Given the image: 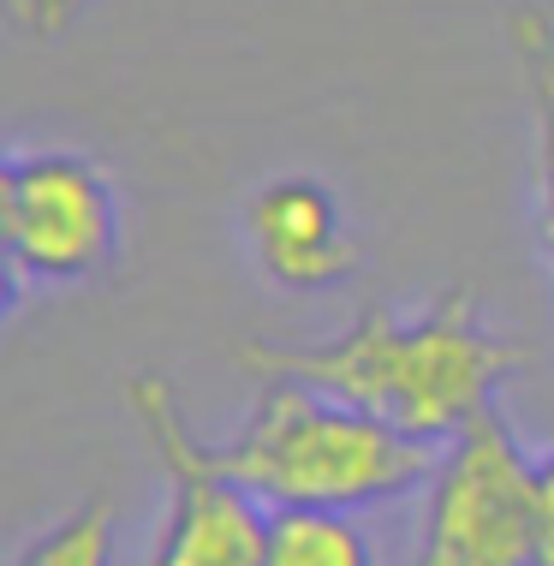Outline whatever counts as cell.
I'll list each match as a JSON object with an SVG mask.
<instances>
[{
    "label": "cell",
    "mask_w": 554,
    "mask_h": 566,
    "mask_svg": "<svg viewBox=\"0 0 554 566\" xmlns=\"http://www.w3.org/2000/svg\"><path fill=\"white\" fill-rule=\"evenodd\" d=\"M269 566H376L346 507H269Z\"/></svg>",
    "instance_id": "cell-8"
},
{
    "label": "cell",
    "mask_w": 554,
    "mask_h": 566,
    "mask_svg": "<svg viewBox=\"0 0 554 566\" xmlns=\"http://www.w3.org/2000/svg\"><path fill=\"white\" fill-rule=\"evenodd\" d=\"M19 566H114V507L90 501L19 555Z\"/></svg>",
    "instance_id": "cell-9"
},
{
    "label": "cell",
    "mask_w": 554,
    "mask_h": 566,
    "mask_svg": "<svg viewBox=\"0 0 554 566\" xmlns=\"http://www.w3.org/2000/svg\"><path fill=\"white\" fill-rule=\"evenodd\" d=\"M411 566H543L536 459L495 411L441 441L424 483V537Z\"/></svg>",
    "instance_id": "cell-3"
},
{
    "label": "cell",
    "mask_w": 554,
    "mask_h": 566,
    "mask_svg": "<svg viewBox=\"0 0 554 566\" xmlns=\"http://www.w3.org/2000/svg\"><path fill=\"white\" fill-rule=\"evenodd\" d=\"M244 364L257 376H299L311 388L334 394V400L441 448L483 411H495L501 381L513 376V346L453 286V293L429 298L411 316L376 304L334 340L311 346L251 340Z\"/></svg>",
    "instance_id": "cell-1"
},
{
    "label": "cell",
    "mask_w": 554,
    "mask_h": 566,
    "mask_svg": "<svg viewBox=\"0 0 554 566\" xmlns=\"http://www.w3.org/2000/svg\"><path fill=\"white\" fill-rule=\"evenodd\" d=\"M536 555L554 566V453L536 459Z\"/></svg>",
    "instance_id": "cell-10"
},
{
    "label": "cell",
    "mask_w": 554,
    "mask_h": 566,
    "mask_svg": "<svg viewBox=\"0 0 554 566\" xmlns=\"http://www.w3.org/2000/svg\"><path fill=\"white\" fill-rule=\"evenodd\" d=\"M209 465L251 489L263 507H346L424 489L436 471L429 441L334 400L299 376H263L251 418L227 441H203Z\"/></svg>",
    "instance_id": "cell-2"
},
{
    "label": "cell",
    "mask_w": 554,
    "mask_h": 566,
    "mask_svg": "<svg viewBox=\"0 0 554 566\" xmlns=\"http://www.w3.org/2000/svg\"><path fill=\"white\" fill-rule=\"evenodd\" d=\"M126 394L167 471V513L149 566H269V507L209 465L203 441L179 418L174 388L161 376H132Z\"/></svg>",
    "instance_id": "cell-5"
},
{
    "label": "cell",
    "mask_w": 554,
    "mask_h": 566,
    "mask_svg": "<svg viewBox=\"0 0 554 566\" xmlns=\"http://www.w3.org/2000/svg\"><path fill=\"white\" fill-rule=\"evenodd\" d=\"M244 239L269 281L292 293H322L358 269V239L346 209L322 179H274L244 203Z\"/></svg>",
    "instance_id": "cell-6"
},
{
    "label": "cell",
    "mask_w": 554,
    "mask_h": 566,
    "mask_svg": "<svg viewBox=\"0 0 554 566\" xmlns=\"http://www.w3.org/2000/svg\"><path fill=\"white\" fill-rule=\"evenodd\" d=\"M12 12H19L36 36H60V30L72 24V12H79V0H12Z\"/></svg>",
    "instance_id": "cell-11"
},
{
    "label": "cell",
    "mask_w": 554,
    "mask_h": 566,
    "mask_svg": "<svg viewBox=\"0 0 554 566\" xmlns=\"http://www.w3.org/2000/svg\"><path fill=\"white\" fill-rule=\"evenodd\" d=\"M0 244L19 281L79 286L119 251V191L79 149H19L0 167Z\"/></svg>",
    "instance_id": "cell-4"
},
{
    "label": "cell",
    "mask_w": 554,
    "mask_h": 566,
    "mask_svg": "<svg viewBox=\"0 0 554 566\" xmlns=\"http://www.w3.org/2000/svg\"><path fill=\"white\" fill-rule=\"evenodd\" d=\"M506 42H513L536 126V216H543V244L554 256V19L536 0H513L506 7Z\"/></svg>",
    "instance_id": "cell-7"
}]
</instances>
